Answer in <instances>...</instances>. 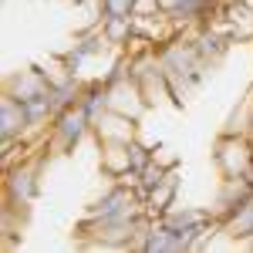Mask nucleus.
I'll list each match as a JSON object with an SVG mask.
<instances>
[{
    "label": "nucleus",
    "instance_id": "nucleus-9",
    "mask_svg": "<svg viewBox=\"0 0 253 253\" xmlns=\"http://www.w3.org/2000/svg\"><path fill=\"white\" fill-rule=\"evenodd\" d=\"M189 38H193L196 54L206 61L210 68H216L219 61L230 54V47H233V38H230L223 27H216V24H203V27H196V31H189Z\"/></svg>",
    "mask_w": 253,
    "mask_h": 253
},
{
    "label": "nucleus",
    "instance_id": "nucleus-23",
    "mask_svg": "<svg viewBox=\"0 0 253 253\" xmlns=\"http://www.w3.org/2000/svg\"><path fill=\"white\" fill-rule=\"evenodd\" d=\"M98 3V20L101 17H132L135 0H95Z\"/></svg>",
    "mask_w": 253,
    "mask_h": 253
},
{
    "label": "nucleus",
    "instance_id": "nucleus-21",
    "mask_svg": "<svg viewBox=\"0 0 253 253\" xmlns=\"http://www.w3.org/2000/svg\"><path fill=\"white\" fill-rule=\"evenodd\" d=\"M250 112H253V88L247 95L240 98V105H233V112L226 115L223 122V132H236V135H247V122H250Z\"/></svg>",
    "mask_w": 253,
    "mask_h": 253
},
{
    "label": "nucleus",
    "instance_id": "nucleus-14",
    "mask_svg": "<svg viewBox=\"0 0 253 253\" xmlns=\"http://www.w3.org/2000/svg\"><path fill=\"white\" fill-rule=\"evenodd\" d=\"M84 84L88 81H81V75H68V71H61L58 78H51V88H47V105H51V112L61 115V112H68V108H75L84 95Z\"/></svg>",
    "mask_w": 253,
    "mask_h": 253
},
{
    "label": "nucleus",
    "instance_id": "nucleus-13",
    "mask_svg": "<svg viewBox=\"0 0 253 253\" xmlns=\"http://www.w3.org/2000/svg\"><path fill=\"white\" fill-rule=\"evenodd\" d=\"M179 186H182V166L172 162L166 175H162V182H159L152 193L142 199V206H145V213L149 216H162L166 210H172L175 206V196H179Z\"/></svg>",
    "mask_w": 253,
    "mask_h": 253
},
{
    "label": "nucleus",
    "instance_id": "nucleus-1",
    "mask_svg": "<svg viewBox=\"0 0 253 253\" xmlns=\"http://www.w3.org/2000/svg\"><path fill=\"white\" fill-rule=\"evenodd\" d=\"M156 58H159V64H162V71H166V78H169V88H172V95H175V105L182 108V101L203 84L210 64L196 54L189 31H175L172 38H166L156 47Z\"/></svg>",
    "mask_w": 253,
    "mask_h": 253
},
{
    "label": "nucleus",
    "instance_id": "nucleus-12",
    "mask_svg": "<svg viewBox=\"0 0 253 253\" xmlns=\"http://www.w3.org/2000/svg\"><path fill=\"white\" fill-rule=\"evenodd\" d=\"M91 138H95L98 145H105V142H132V138H138V118H128V115H122V112L108 108L91 125Z\"/></svg>",
    "mask_w": 253,
    "mask_h": 253
},
{
    "label": "nucleus",
    "instance_id": "nucleus-26",
    "mask_svg": "<svg viewBox=\"0 0 253 253\" xmlns=\"http://www.w3.org/2000/svg\"><path fill=\"white\" fill-rule=\"evenodd\" d=\"M247 138L253 142V112H250V122H247Z\"/></svg>",
    "mask_w": 253,
    "mask_h": 253
},
{
    "label": "nucleus",
    "instance_id": "nucleus-19",
    "mask_svg": "<svg viewBox=\"0 0 253 253\" xmlns=\"http://www.w3.org/2000/svg\"><path fill=\"white\" fill-rule=\"evenodd\" d=\"M98 24H101V34L108 38V44L115 51H125L135 38V14L132 17H101Z\"/></svg>",
    "mask_w": 253,
    "mask_h": 253
},
{
    "label": "nucleus",
    "instance_id": "nucleus-11",
    "mask_svg": "<svg viewBox=\"0 0 253 253\" xmlns=\"http://www.w3.org/2000/svg\"><path fill=\"white\" fill-rule=\"evenodd\" d=\"M105 88H108V108L112 112H122V115H128V118H142L149 112V101L142 95V88L132 81V75L115 81V84H105Z\"/></svg>",
    "mask_w": 253,
    "mask_h": 253
},
{
    "label": "nucleus",
    "instance_id": "nucleus-7",
    "mask_svg": "<svg viewBox=\"0 0 253 253\" xmlns=\"http://www.w3.org/2000/svg\"><path fill=\"white\" fill-rule=\"evenodd\" d=\"M138 210H142V199H138L135 189L128 182H122V179H108L105 193H98L84 206V216H91V219H101V216H132Z\"/></svg>",
    "mask_w": 253,
    "mask_h": 253
},
{
    "label": "nucleus",
    "instance_id": "nucleus-17",
    "mask_svg": "<svg viewBox=\"0 0 253 253\" xmlns=\"http://www.w3.org/2000/svg\"><path fill=\"white\" fill-rule=\"evenodd\" d=\"M98 166L105 179H122L128 172V142H105L98 145Z\"/></svg>",
    "mask_w": 253,
    "mask_h": 253
},
{
    "label": "nucleus",
    "instance_id": "nucleus-8",
    "mask_svg": "<svg viewBox=\"0 0 253 253\" xmlns=\"http://www.w3.org/2000/svg\"><path fill=\"white\" fill-rule=\"evenodd\" d=\"M159 14L175 31H196L203 24H213L219 17V7L213 0H159Z\"/></svg>",
    "mask_w": 253,
    "mask_h": 253
},
{
    "label": "nucleus",
    "instance_id": "nucleus-20",
    "mask_svg": "<svg viewBox=\"0 0 253 253\" xmlns=\"http://www.w3.org/2000/svg\"><path fill=\"white\" fill-rule=\"evenodd\" d=\"M81 112L91 118V125H95L98 118L108 112V88H105V81L101 78H95V81H88L84 84V95H81Z\"/></svg>",
    "mask_w": 253,
    "mask_h": 253
},
{
    "label": "nucleus",
    "instance_id": "nucleus-3",
    "mask_svg": "<svg viewBox=\"0 0 253 253\" xmlns=\"http://www.w3.org/2000/svg\"><path fill=\"white\" fill-rule=\"evenodd\" d=\"M47 152L38 149V156H20V162H10L7 166V175H3V210L17 213V210H31V203L41 196V175H44V162H47Z\"/></svg>",
    "mask_w": 253,
    "mask_h": 253
},
{
    "label": "nucleus",
    "instance_id": "nucleus-24",
    "mask_svg": "<svg viewBox=\"0 0 253 253\" xmlns=\"http://www.w3.org/2000/svg\"><path fill=\"white\" fill-rule=\"evenodd\" d=\"M132 14L135 17H152V14H159V0H135Z\"/></svg>",
    "mask_w": 253,
    "mask_h": 253
},
{
    "label": "nucleus",
    "instance_id": "nucleus-27",
    "mask_svg": "<svg viewBox=\"0 0 253 253\" xmlns=\"http://www.w3.org/2000/svg\"><path fill=\"white\" fill-rule=\"evenodd\" d=\"M247 182H250V189H253V166H250V172H247Z\"/></svg>",
    "mask_w": 253,
    "mask_h": 253
},
{
    "label": "nucleus",
    "instance_id": "nucleus-25",
    "mask_svg": "<svg viewBox=\"0 0 253 253\" xmlns=\"http://www.w3.org/2000/svg\"><path fill=\"white\" fill-rule=\"evenodd\" d=\"M216 7H219V10H226V7H233V3H240V0H213Z\"/></svg>",
    "mask_w": 253,
    "mask_h": 253
},
{
    "label": "nucleus",
    "instance_id": "nucleus-16",
    "mask_svg": "<svg viewBox=\"0 0 253 253\" xmlns=\"http://www.w3.org/2000/svg\"><path fill=\"white\" fill-rule=\"evenodd\" d=\"M135 250L138 253H186V243H182L179 233H172L169 226H162L156 216H152V223L142 233V240L135 243Z\"/></svg>",
    "mask_w": 253,
    "mask_h": 253
},
{
    "label": "nucleus",
    "instance_id": "nucleus-18",
    "mask_svg": "<svg viewBox=\"0 0 253 253\" xmlns=\"http://www.w3.org/2000/svg\"><path fill=\"white\" fill-rule=\"evenodd\" d=\"M219 230H223L226 240H233V243H243L247 236H253V196L219 223Z\"/></svg>",
    "mask_w": 253,
    "mask_h": 253
},
{
    "label": "nucleus",
    "instance_id": "nucleus-15",
    "mask_svg": "<svg viewBox=\"0 0 253 253\" xmlns=\"http://www.w3.org/2000/svg\"><path fill=\"white\" fill-rule=\"evenodd\" d=\"M250 196H253V189H250V182H247V175H243V179H219V189H216V199H213L216 219L223 223V219L233 213V210H240Z\"/></svg>",
    "mask_w": 253,
    "mask_h": 253
},
{
    "label": "nucleus",
    "instance_id": "nucleus-6",
    "mask_svg": "<svg viewBox=\"0 0 253 253\" xmlns=\"http://www.w3.org/2000/svg\"><path fill=\"white\" fill-rule=\"evenodd\" d=\"M108 51H115V47L108 44V38L101 34V24L95 20L91 27H84V31L75 34L71 47H68L64 54H58L61 71H68V75H81V71H84V64L98 61L101 54H108Z\"/></svg>",
    "mask_w": 253,
    "mask_h": 253
},
{
    "label": "nucleus",
    "instance_id": "nucleus-28",
    "mask_svg": "<svg viewBox=\"0 0 253 253\" xmlns=\"http://www.w3.org/2000/svg\"><path fill=\"white\" fill-rule=\"evenodd\" d=\"M71 3H75V7H84V3H91V0H71Z\"/></svg>",
    "mask_w": 253,
    "mask_h": 253
},
{
    "label": "nucleus",
    "instance_id": "nucleus-22",
    "mask_svg": "<svg viewBox=\"0 0 253 253\" xmlns=\"http://www.w3.org/2000/svg\"><path fill=\"white\" fill-rule=\"evenodd\" d=\"M169 166H172V162H159V156H152V162L138 172V186H135L138 199H145V196H149L159 182H162V175H166V169H169Z\"/></svg>",
    "mask_w": 253,
    "mask_h": 253
},
{
    "label": "nucleus",
    "instance_id": "nucleus-10",
    "mask_svg": "<svg viewBox=\"0 0 253 253\" xmlns=\"http://www.w3.org/2000/svg\"><path fill=\"white\" fill-rule=\"evenodd\" d=\"M47 88H51V75H47L41 64H31V68H24V71H14V75L7 78V84H3V91L14 95L17 101L47 98Z\"/></svg>",
    "mask_w": 253,
    "mask_h": 253
},
{
    "label": "nucleus",
    "instance_id": "nucleus-4",
    "mask_svg": "<svg viewBox=\"0 0 253 253\" xmlns=\"http://www.w3.org/2000/svg\"><path fill=\"white\" fill-rule=\"evenodd\" d=\"M88 135H91V118L81 112V105H75L51 118L47 132L41 135V149L47 156H71Z\"/></svg>",
    "mask_w": 253,
    "mask_h": 253
},
{
    "label": "nucleus",
    "instance_id": "nucleus-5",
    "mask_svg": "<svg viewBox=\"0 0 253 253\" xmlns=\"http://www.w3.org/2000/svg\"><path fill=\"white\" fill-rule=\"evenodd\" d=\"M213 166L219 179H243L253 166V142L236 132H219L213 142Z\"/></svg>",
    "mask_w": 253,
    "mask_h": 253
},
{
    "label": "nucleus",
    "instance_id": "nucleus-2",
    "mask_svg": "<svg viewBox=\"0 0 253 253\" xmlns=\"http://www.w3.org/2000/svg\"><path fill=\"white\" fill-rule=\"evenodd\" d=\"M149 223H152V216L145 213V206L132 216H101V219L84 216L75 230V240L91 250H135Z\"/></svg>",
    "mask_w": 253,
    "mask_h": 253
}]
</instances>
